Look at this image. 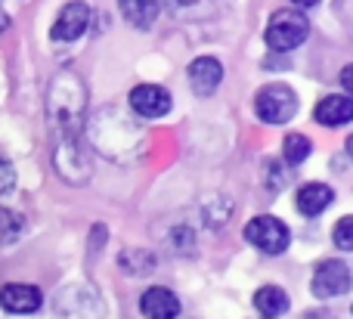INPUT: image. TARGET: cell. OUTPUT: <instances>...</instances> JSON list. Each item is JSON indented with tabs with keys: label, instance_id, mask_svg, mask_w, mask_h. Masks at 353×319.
<instances>
[{
	"label": "cell",
	"instance_id": "obj_12",
	"mask_svg": "<svg viewBox=\"0 0 353 319\" xmlns=\"http://www.w3.org/2000/svg\"><path fill=\"white\" fill-rule=\"evenodd\" d=\"M313 115L325 127H341V124H347L353 118V103H350V96H325V99H319Z\"/></svg>",
	"mask_w": 353,
	"mask_h": 319
},
{
	"label": "cell",
	"instance_id": "obj_1",
	"mask_svg": "<svg viewBox=\"0 0 353 319\" xmlns=\"http://www.w3.org/2000/svg\"><path fill=\"white\" fill-rule=\"evenodd\" d=\"M87 105V87L74 72H59L50 81L47 115L59 127L62 136H74L81 127V115Z\"/></svg>",
	"mask_w": 353,
	"mask_h": 319
},
{
	"label": "cell",
	"instance_id": "obj_2",
	"mask_svg": "<svg viewBox=\"0 0 353 319\" xmlns=\"http://www.w3.org/2000/svg\"><path fill=\"white\" fill-rule=\"evenodd\" d=\"M307 34H310V22H307L298 10L273 12V19H270V25H267V43L273 50H279V53L301 47V43L307 41Z\"/></svg>",
	"mask_w": 353,
	"mask_h": 319
},
{
	"label": "cell",
	"instance_id": "obj_16",
	"mask_svg": "<svg viewBox=\"0 0 353 319\" xmlns=\"http://www.w3.org/2000/svg\"><path fill=\"white\" fill-rule=\"evenodd\" d=\"M310 149H313V143L304 134H288L285 143H282V155H285L288 165H304L310 158Z\"/></svg>",
	"mask_w": 353,
	"mask_h": 319
},
{
	"label": "cell",
	"instance_id": "obj_4",
	"mask_svg": "<svg viewBox=\"0 0 353 319\" xmlns=\"http://www.w3.org/2000/svg\"><path fill=\"white\" fill-rule=\"evenodd\" d=\"M245 239L263 254H282L288 248V242H292V233H288V227L282 220L261 214L245 223Z\"/></svg>",
	"mask_w": 353,
	"mask_h": 319
},
{
	"label": "cell",
	"instance_id": "obj_3",
	"mask_svg": "<svg viewBox=\"0 0 353 319\" xmlns=\"http://www.w3.org/2000/svg\"><path fill=\"white\" fill-rule=\"evenodd\" d=\"M254 112L267 124H285L298 112V96L288 84H270L254 96Z\"/></svg>",
	"mask_w": 353,
	"mask_h": 319
},
{
	"label": "cell",
	"instance_id": "obj_21",
	"mask_svg": "<svg viewBox=\"0 0 353 319\" xmlns=\"http://www.w3.org/2000/svg\"><path fill=\"white\" fill-rule=\"evenodd\" d=\"M341 81H344V90H353V68L347 65V68H344V74H341Z\"/></svg>",
	"mask_w": 353,
	"mask_h": 319
},
{
	"label": "cell",
	"instance_id": "obj_8",
	"mask_svg": "<svg viewBox=\"0 0 353 319\" xmlns=\"http://www.w3.org/2000/svg\"><path fill=\"white\" fill-rule=\"evenodd\" d=\"M130 109L140 118H161L171 112V93L159 84H140L130 90Z\"/></svg>",
	"mask_w": 353,
	"mask_h": 319
},
{
	"label": "cell",
	"instance_id": "obj_13",
	"mask_svg": "<svg viewBox=\"0 0 353 319\" xmlns=\"http://www.w3.org/2000/svg\"><path fill=\"white\" fill-rule=\"evenodd\" d=\"M118 10L134 28H152L161 12V0H118Z\"/></svg>",
	"mask_w": 353,
	"mask_h": 319
},
{
	"label": "cell",
	"instance_id": "obj_19",
	"mask_svg": "<svg viewBox=\"0 0 353 319\" xmlns=\"http://www.w3.org/2000/svg\"><path fill=\"white\" fill-rule=\"evenodd\" d=\"M335 245L341 251H350L353 248V217H341L335 227Z\"/></svg>",
	"mask_w": 353,
	"mask_h": 319
},
{
	"label": "cell",
	"instance_id": "obj_17",
	"mask_svg": "<svg viewBox=\"0 0 353 319\" xmlns=\"http://www.w3.org/2000/svg\"><path fill=\"white\" fill-rule=\"evenodd\" d=\"M121 267L128 273H134V276H143V273H149L155 267V254H149V251H124L121 254Z\"/></svg>",
	"mask_w": 353,
	"mask_h": 319
},
{
	"label": "cell",
	"instance_id": "obj_10",
	"mask_svg": "<svg viewBox=\"0 0 353 319\" xmlns=\"http://www.w3.org/2000/svg\"><path fill=\"white\" fill-rule=\"evenodd\" d=\"M0 304H3L10 313H34L41 310L43 295L37 285H25V282H10L0 289Z\"/></svg>",
	"mask_w": 353,
	"mask_h": 319
},
{
	"label": "cell",
	"instance_id": "obj_15",
	"mask_svg": "<svg viewBox=\"0 0 353 319\" xmlns=\"http://www.w3.org/2000/svg\"><path fill=\"white\" fill-rule=\"evenodd\" d=\"M254 307L263 313V319H276L288 310V295L279 285H263L254 291Z\"/></svg>",
	"mask_w": 353,
	"mask_h": 319
},
{
	"label": "cell",
	"instance_id": "obj_14",
	"mask_svg": "<svg viewBox=\"0 0 353 319\" xmlns=\"http://www.w3.org/2000/svg\"><path fill=\"white\" fill-rule=\"evenodd\" d=\"M332 202H335V192H332V186H325V183H307L304 189L298 192V211L304 217L323 214Z\"/></svg>",
	"mask_w": 353,
	"mask_h": 319
},
{
	"label": "cell",
	"instance_id": "obj_20",
	"mask_svg": "<svg viewBox=\"0 0 353 319\" xmlns=\"http://www.w3.org/2000/svg\"><path fill=\"white\" fill-rule=\"evenodd\" d=\"M12 186H16V167L10 165V158L0 155V196H6Z\"/></svg>",
	"mask_w": 353,
	"mask_h": 319
},
{
	"label": "cell",
	"instance_id": "obj_9",
	"mask_svg": "<svg viewBox=\"0 0 353 319\" xmlns=\"http://www.w3.org/2000/svg\"><path fill=\"white\" fill-rule=\"evenodd\" d=\"M140 310L146 319H176L180 316V298L165 285H152V289L143 291Z\"/></svg>",
	"mask_w": 353,
	"mask_h": 319
},
{
	"label": "cell",
	"instance_id": "obj_6",
	"mask_svg": "<svg viewBox=\"0 0 353 319\" xmlns=\"http://www.w3.org/2000/svg\"><path fill=\"white\" fill-rule=\"evenodd\" d=\"M350 289V267L344 260H325L313 273V295L316 298H341Z\"/></svg>",
	"mask_w": 353,
	"mask_h": 319
},
{
	"label": "cell",
	"instance_id": "obj_23",
	"mask_svg": "<svg viewBox=\"0 0 353 319\" xmlns=\"http://www.w3.org/2000/svg\"><path fill=\"white\" fill-rule=\"evenodd\" d=\"M292 3H298V6H304V10H307V6H316L319 0H292Z\"/></svg>",
	"mask_w": 353,
	"mask_h": 319
},
{
	"label": "cell",
	"instance_id": "obj_22",
	"mask_svg": "<svg viewBox=\"0 0 353 319\" xmlns=\"http://www.w3.org/2000/svg\"><path fill=\"white\" fill-rule=\"evenodd\" d=\"M6 28H10V16H6V10L0 6V31H6Z\"/></svg>",
	"mask_w": 353,
	"mask_h": 319
},
{
	"label": "cell",
	"instance_id": "obj_5",
	"mask_svg": "<svg viewBox=\"0 0 353 319\" xmlns=\"http://www.w3.org/2000/svg\"><path fill=\"white\" fill-rule=\"evenodd\" d=\"M53 165L62 174V180H68V183H84L90 177V161L81 152L78 136H62V143L53 152Z\"/></svg>",
	"mask_w": 353,
	"mask_h": 319
},
{
	"label": "cell",
	"instance_id": "obj_7",
	"mask_svg": "<svg viewBox=\"0 0 353 319\" xmlns=\"http://www.w3.org/2000/svg\"><path fill=\"white\" fill-rule=\"evenodd\" d=\"M90 16H93L90 6L81 3V0L65 3L62 6V12L56 16V22H53V41H62V43L78 41V37L90 28Z\"/></svg>",
	"mask_w": 353,
	"mask_h": 319
},
{
	"label": "cell",
	"instance_id": "obj_11",
	"mask_svg": "<svg viewBox=\"0 0 353 319\" xmlns=\"http://www.w3.org/2000/svg\"><path fill=\"white\" fill-rule=\"evenodd\" d=\"M223 81V65H220L214 56H199V59L189 65V87H192L199 96L214 93Z\"/></svg>",
	"mask_w": 353,
	"mask_h": 319
},
{
	"label": "cell",
	"instance_id": "obj_18",
	"mask_svg": "<svg viewBox=\"0 0 353 319\" xmlns=\"http://www.w3.org/2000/svg\"><path fill=\"white\" fill-rule=\"evenodd\" d=\"M22 229V217L12 211H0V242H12Z\"/></svg>",
	"mask_w": 353,
	"mask_h": 319
}]
</instances>
